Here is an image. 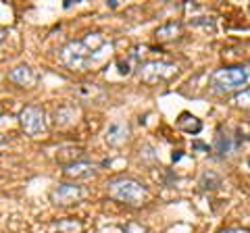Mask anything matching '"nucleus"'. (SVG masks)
Masks as SVG:
<instances>
[{"instance_id": "nucleus-9", "label": "nucleus", "mask_w": 250, "mask_h": 233, "mask_svg": "<svg viewBox=\"0 0 250 233\" xmlns=\"http://www.w3.org/2000/svg\"><path fill=\"white\" fill-rule=\"evenodd\" d=\"M65 177L73 181H80V179H90V177L96 175V165L90 160H80V162H73V165H67L62 169Z\"/></svg>"}, {"instance_id": "nucleus-25", "label": "nucleus", "mask_w": 250, "mask_h": 233, "mask_svg": "<svg viewBox=\"0 0 250 233\" xmlns=\"http://www.w3.org/2000/svg\"><path fill=\"white\" fill-rule=\"evenodd\" d=\"M248 165H250V160H248Z\"/></svg>"}, {"instance_id": "nucleus-16", "label": "nucleus", "mask_w": 250, "mask_h": 233, "mask_svg": "<svg viewBox=\"0 0 250 233\" xmlns=\"http://www.w3.org/2000/svg\"><path fill=\"white\" fill-rule=\"evenodd\" d=\"M198 185H200V190H208V192H213V190H219L223 185L221 181V177H219L215 171H205V173L200 175V179H198Z\"/></svg>"}, {"instance_id": "nucleus-3", "label": "nucleus", "mask_w": 250, "mask_h": 233, "mask_svg": "<svg viewBox=\"0 0 250 233\" xmlns=\"http://www.w3.org/2000/svg\"><path fill=\"white\" fill-rule=\"evenodd\" d=\"M250 81V67L236 65V67H221L210 75V85L215 94H229V92H242V85Z\"/></svg>"}, {"instance_id": "nucleus-21", "label": "nucleus", "mask_w": 250, "mask_h": 233, "mask_svg": "<svg viewBox=\"0 0 250 233\" xmlns=\"http://www.w3.org/2000/svg\"><path fill=\"white\" fill-rule=\"evenodd\" d=\"M194 148H196V150H207V152H208V146L200 144V142H194Z\"/></svg>"}, {"instance_id": "nucleus-4", "label": "nucleus", "mask_w": 250, "mask_h": 233, "mask_svg": "<svg viewBox=\"0 0 250 233\" xmlns=\"http://www.w3.org/2000/svg\"><path fill=\"white\" fill-rule=\"evenodd\" d=\"M19 127L23 134L29 137H40L48 129V119H46V111L40 104H27L19 111Z\"/></svg>"}, {"instance_id": "nucleus-1", "label": "nucleus", "mask_w": 250, "mask_h": 233, "mask_svg": "<svg viewBox=\"0 0 250 233\" xmlns=\"http://www.w3.org/2000/svg\"><path fill=\"white\" fill-rule=\"evenodd\" d=\"M106 48H111V44L104 40L103 34L94 32V34H85L82 40L67 42L61 48L59 57L62 60V65L71 69V71H85V69H90L96 63L103 50Z\"/></svg>"}, {"instance_id": "nucleus-14", "label": "nucleus", "mask_w": 250, "mask_h": 233, "mask_svg": "<svg viewBox=\"0 0 250 233\" xmlns=\"http://www.w3.org/2000/svg\"><path fill=\"white\" fill-rule=\"evenodd\" d=\"M75 116H77V108L73 104H62L54 111V123H57V127H69L77 121Z\"/></svg>"}, {"instance_id": "nucleus-23", "label": "nucleus", "mask_w": 250, "mask_h": 233, "mask_svg": "<svg viewBox=\"0 0 250 233\" xmlns=\"http://www.w3.org/2000/svg\"><path fill=\"white\" fill-rule=\"evenodd\" d=\"M77 2H80V0H65V4H62V6H65V9H69V6H73V4H77Z\"/></svg>"}, {"instance_id": "nucleus-2", "label": "nucleus", "mask_w": 250, "mask_h": 233, "mask_svg": "<svg viewBox=\"0 0 250 233\" xmlns=\"http://www.w3.org/2000/svg\"><path fill=\"white\" fill-rule=\"evenodd\" d=\"M106 192H108V198H113L115 202H121V204H127L134 208L144 206L150 200V192L146 190V185H142L134 177H125V175L108 179Z\"/></svg>"}, {"instance_id": "nucleus-20", "label": "nucleus", "mask_w": 250, "mask_h": 233, "mask_svg": "<svg viewBox=\"0 0 250 233\" xmlns=\"http://www.w3.org/2000/svg\"><path fill=\"white\" fill-rule=\"evenodd\" d=\"M217 233H250V229H242V227H225V229H219Z\"/></svg>"}, {"instance_id": "nucleus-17", "label": "nucleus", "mask_w": 250, "mask_h": 233, "mask_svg": "<svg viewBox=\"0 0 250 233\" xmlns=\"http://www.w3.org/2000/svg\"><path fill=\"white\" fill-rule=\"evenodd\" d=\"M77 92H80V96L82 98H85V100H100L104 96V92H103V88L100 85H96V83H80L77 85Z\"/></svg>"}, {"instance_id": "nucleus-11", "label": "nucleus", "mask_w": 250, "mask_h": 233, "mask_svg": "<svg viewBox=\"0 0 250 233\" xmlns=\"http://www.w3.org/2000/svg\"><path fill=\"white\" fill-rule=\"evenodd\" d=\"M238 148V142L233 139V136L229 134H223V131H219L215 136V142H213V150L219 154V156H231L233 152Z\"/></svg>"}, {"instance_id": "nucleus-6", "label": "nucleus", "mask_w": 250, "mask_h": 233, "mask_svg": "<svg viewBox=\"0 0 250 233\" xmlns=\"http://www.w3.org/2000/svg\"><path fill=\"white\" fill-rule=\"evenodd\" d=\"M83 198V188L71 181L57 183L50 192V202L54 206H71Z\"/></svg>"}, {"instance_id": "nucleus-19", "label": "nucleus", "mask_w": 250, "mask_h": 233, "mask_svg": "<svg viewBox=\"0 0 250 233\" xmlns=\"http://www.w3.org/2000/svg\"><path fill=\"white\" fill-rule=\"evenodd\" d=\"M231 104L236 108H242V111H250V88L238 92V94L231 98Z\"/></svg>"}, {"instance_id": "nucleus-15", "label": "nucleus", "mask_w": 250, "mask_h": 233, "mask_svg": "<svg viewBox=\"0 0 250 233\" xmlns=\"http://www.w3.org/2000/svg\"><path fill=\"white\" fill-rule=\"evenodd\" d=\"M57 160L62 162V165H73V162H80V160H85V152L82 148H73V146H69V148H62L59 150L57 154Z\"/></svg>"}, {"instance_id": "nucleus-22", "label": "nucleus", "mask_w": 250, "mask_h": 233, "mask_svg": "<svg viewBox=\"0 0 250 233\" xmlns=\"http://www.w3.org/2000/svg\"><path fill=\"white\" fill-rule=\"evenodd\" d=\"M106 6H111V9H117V6H119V0H106Z\"/></svg>"}, {"instance_id": "nucleus-13", "label": "nucleus", "mask_w": 250, "mask_h": 233, "mask_svg": "<svg viewBox=\"0 0 250 233\" xmlns=\"http://www.w3.org/2000/svg\"><path fill=\"white\" fill-rule=\"evenodd\" d=\"M140 46H136V48H131L129 50V54L125 58H121V60H117V69H119V73L121 75H129L131 71H134V69H138L140 65H142V60H140V57H142V54H140Z\"/></svg>"}, {"instance_id": "nucleus-18", "label": "nucleus", "mask_w": 250, "mask_h": 233, "mask_svg": "<svg viewBox=\"0 0 250 233\" xmlns=\"http://www.w3.org/2000/svg\"><path fill=\"white\" fill-rule=\"evenodd\" d=\"M54 227L59 229V233H80L82 231V221H75V219H65V221H59Z\"/></svg>"}, {"instance_id": "nucleus-24", "label": "nucleus", "mask_w": 250, "mask_h": 233, "mask_svg": "<svg viewBox=\"0 0 250 233\" xmlns=\"http://www.w3.org/2000/svg\"><path fill=\"white\" fill-rule=\"evenodd\" d=\"M182 156H184V154L177 150V152H173V156H171V158H173V162H177V160H182Z\"/></svg>"}, {"instance_id": "nucleus-7", "label": "nucleus", "mask_w": 250, "mask_h": 233, "mask_svg": "<svg viewBox=\"0 0 250 233\" xmlns=\"http://www.w3.org/2000/svg\"><path fill=\"white\" fill-rule=\"evenodd\" d=\"M38 73L31 69L29 65L25 63H21V65H15L11 71H9V81L15 83L17 88H23V90H31V88H36L38 85Z\"/></svg>"}, {"instance_id": "nucleus-12", "label": "nucleus", "mask_w": 250, "mask_h": 233, "mask_svg": "<svg viewBox=\"0 0 250 233\" xmlns=\"http://www.w3.org/2000/svg\"><path fill=\"white\" fill-rule=\"evenodd\" d=\"M175 125H177L179 131H184V134H188V136H196L202 131V121L198 119V116H194L192 113H182L177 116Z\"/></svg>"}, {"instance_id": "nucleus-10", "label": "nucleus", "mask_w": 250, "mask_h": 233, "mask_svg": "<svg viewBox=\"0 0 250 233\" xmlns=\"http://www.w3.org/2000/svg\"><path fill=\"white\" fill-rule=\"evenodd\" d=\"M184 34V25L179 21H169L165 25H161L154 32V40L156 42H173L179 36Z\"/></svg>"}, {"instance_id": "nucleus-5", "label": "nucleus", "mask_w": 250, "mask_h": 233, "mask_svg": "<svg viewBox=\"0 0 250 233\" xmlns=\"http://www.w3.org/2000/svg\"><path fill=\"white\" fill-rule=\"evenodd\" d=\"M140 81L148 85H156L163 81H169L171 77L177 75V65L165 63V60H144L142 65L136 69Z\"/></svg>"}, {"instance_id": "nucleus-8", "label": "nucleus", "mask_w": 250, "mask_h": 233, "mask_svg": "<svg viewBox=\"0 0 250 233\" xmlns=\"http://www.w3.org/2000/svg\"><path fill=\"white\" fill-rule=\"evenodd\" d=\"M104 139H106L108 146L119 148V146H123L129 139V125H127V123H123V121H113L111 125L106 127Z\"/></svg>"}]
</instances>
